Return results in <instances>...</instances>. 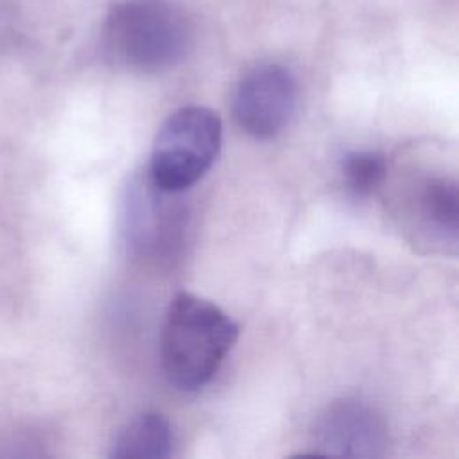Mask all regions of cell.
Listing matches in <instances>:
<instances>
[{"label":"cell","instance_id":"cell-1","mask_svg":"<svg viewBox=\"0 0 459 459\" xmlns=\"http://www.w3.org/2000/svg\"><path fill=\"white\" fill-rule=\"evenodd\" d=\"M238 337L237 323L215 303L178 292L161 328V366L167 380L181 391L204 387L219 371Z\"/></svg>","mask_w":459,"mask_h":459},{"label":"cell","instance_id":"cell-2","mask_svg":"<svg viewBox=\"0 0 459 459\" xmlns=\"http://www.w3.org/2000/svg\"><path fill=\"white\" fill-rule=\"evenodd\" d=\"M192 43V22L178 0H118L102 27L106 57L131 72L178 65Z\"/></svg>","mask_w":459,"mask_h":459},{"label":"cell","instance_id":"cell-3","mask_svg":"<svg viewBox=\"0 0 459 459\" xmlns=\"http://www.w3.org/2000/svg\"><path fill=\"white\" fill-rule=\"evenodd\" d=\"M222 142V122L206 106H185L160 127L147 178L163 192L181 194L213 165Z\"/></svg>","mask_w":459,"mask_h":459},{"label":"cell","instance_id":"cell-4","mask_svg":"<svg viewBox=\"0 0 459 459\" xmlns=\"http://www.w3.org/2000/svg\"><path fill=\"white\" fill-rule=\"evenodd\" d=\"M233 117L253 138L267 140L283 131L296 108V79L278 63L247 70L233 91Z\"/></svg>","mask_w":459,"mask_h":459},{"label":"cell","instance_id":"cell-5","mask_svg":"<svg viewBox=\"0 0 459 459\" xmlns=\"http://www.w3.org/2000/svg\"><path fill=\"white\" fill-rule=\"evenodd\" d=\"M387 445V425L368 403L341 400L326 407L314 427L316 455L377 457Z\"/></svg>","mask_w":459,"mask_h":459},{"label":"cell","instance_id":"cell-6","mask_svg":"<svg viewBox=\"0 0 459 459\" xmlns=\"http://www.w3.org/2000/svg\"><path fill=\"white\" fill-rule=\"evenodd\" d=\"M169 194L154 186L149 178L129 185L124 197L122 233L126 244L134 251L154 255L172 244L178 206L169 203Z\"/></svg>","mask_w":459,"mask_h":459},{"label":"cell","instance_id":"cell-7","mask_svg":"<svg viewBox=\"0 0 459 459\" xmlns=\"http://www.w3.org/2000/svg\"><path fill=\"white\" fill-rule=\"evenodd\" d=\"M174 446V432L165 416L145 412L126 423L115 436L109 457L113 459H163Z\"/></svg>","mask_w":459,"mask_h":459},{"label":"cell","instance_id":"cell-8","mask_svg":"<svg viewBox=\"0 0 459 459\" xmlns=\"http://www.w3.org/2000/svg\"><path fill=\"white\" fill-rule=\"evenodd\" d=\"M418 208L427 224L452 240L457 238L459 194L455 178H427L418 192Z\"/></svg>","mask_w":459,"mask_h":459},{"label":"cell","instance_id":"cell-9","mask_svg":"<svg viewBox=\"0 0 459 459\" xmlns=\"http://www.w3.org/2000/svg\"><path fill=\"white\" fill-rule=\"evenodd\" d=\"M341 174L350 192L355 195H369L385 179L387 163L377 151L357 149L342 156Z\"/></svg>","mask_w":459,"mask_h":459}]
</instances>
